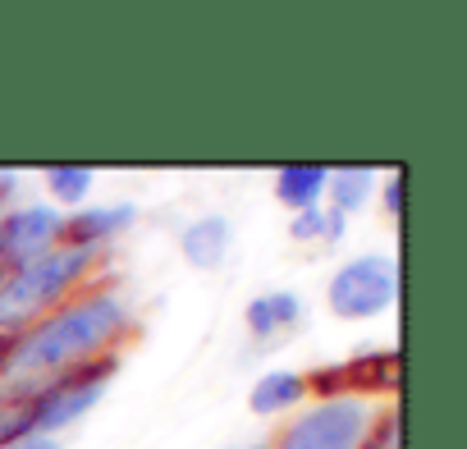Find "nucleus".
Returning a JSON list of instances; mask_svg holds the SVG:
<instances>
[{
	"instance_id": "obj_11",
	"label": "nucleus",
	"mask_w": 467,
	"mask_h": 449,
	"mask_svg": "<svg viewBox=\"0 0 467 449\" xmlns=\"http://www.w3.org/2000/svg\"><path fill=\"white\" fill-rule=\"evenodd\" d=\"M303 394H307V381H303L298 371H271V376L257 381V390H253V408H257V412L294 408Z\"/></svg>"
},
{
	"instance_id": "obj_9",
	"label": "nucleus",
	"mask_w": 467,
	"mask_h": 449,
	"mask_svg": "<svg viewBox=\"0 0 467 449\" xmlns=\"http://www.w3.org/2000/svg\"><path fill=\"white\" fill-rule=\"evenodd\" d=\"M229 248V224L224 220H197L192 230L183 235V253L192 266H215Z\"/></svg>"
},
{
	"instance_id": "obj_18",
	"label": "nucleus",
	"mask_w": 467,
	"mask_h": 449,
	"mask_svg": "<svg viewBox=\"0 0 467 449\" xmlns=\"http://www.w3.org/2000/svg\"><path fill=\"white\" fill-rule=\"evenodd\" d=\"M385 197H389V206H394V211H399V206H403V174H399V179H394V188H389V193H385Z\"/></svg>"
},
{
	"instance_id": "obj_5",
	"label": "nucleus",
	"mask_w": 467,
	"mask_h": 449,
	"mask_svg": "<svg viewBox=\"0 0 467 449\" xmlns=\"http://www.w3.org/2000/svg\"><path fill=\"white\" fill-rule=\"evenodd\" d=\"M110 371H115V358H106L101 367H83L78 376H69V381H60V385H51V390H42L37 417H33V435L60 431V426H69L74 417H83V408H92V403L101 399Z\"/></svg>"
},
{
	"instance_id": "obj_4",
	"label": "nucleus",
	"mask_w": 467,
	"mask_h": 449,
	"mask_svg": "<svg viewBox=\"0 0 467 449\" xmlns=\"http://www.w3.org/2000/svg\"><path fill=\"white\" fill-rule=\"evenodd\" d=\"M367 435V408L358 399H330L312 408L294 431L285 435V449H362Z\"/></svg>"
},
{
	"instance_id": "obj_10",
	"label": "nucleus",
	"mask_w": 467,
	"mask_h": 449,
	"mask_svg": "<svg viewBox=\"0 0 467 449\" xmlns=\"http://www.w3.org/2000/svg\"><path fill=\"white\" fill-rule=\"evenodd\" d=\"M275 183H280V197H285L289 206L312 211V202L321 197V188L330 183V174H326L321 165H285Z\"/></svg>"
},
{
	"instance_id": "obj_6",
	"label": "nucleus",
	"mask_w": 467,
	"mask_h": 449,
	"mask_svg": "<svg viewBox=\"0 0 467 449\" xmlns=\"http://www.w3.org/2000/svg\"><path fill=\"white\" fill-rule=\"evenodd\" d=\"M56 235H60V215L51 206H28V211L5 215L0 220V266L5 262L24 266V262L42 257Z\"/></svg>"
},
{
	"instance_id": "obj_7",
	"label": "nucleus",
	"mask_w": 467,
	"mask_h": 449,
	"mask_svg": "<svg viewBox=\"0 0 467 449\" xmlns=\"http://www.w3.org/2000/svg\"><path fill=\"white\" fill-rule=\"evenodd\" d=\"M129 220H133V206H101V211H83V215H74V220H65V224H60V235H56V239H65L69 248H92L97 239L115 235L119 224H129Z\"/></svg>"
},
{
	"instance_id": "obj_13",
	"label": "nucleus",
	"mask_w": 467,
	"mask_h": 449,
	"mask_svg": "<svg viewBox=\"0 0 467 449\" xmlns=\"http://www.w3.org/2000/svg\"><path fill=\"white\" fill-rule=\"evenodd\" d=\"M47 183H51L56 197L78 202V197L92 188V170H88V165H56V170H47Z\"/></svg>"
},
{
	"instance_id": "obj_19",
	"label": "nucleus",
	"mask_w": 467,
	"mask_h": 449,
	"mask_svg": "<svg viewBox=\"0 0 467 449\" xmlns=\"http://www.w3.org/2000/svg\"><path fill=\"white\" fill-rule=\"evenodd\" d=\"M0 276H5V266H0Z\"/></svg>"
},
{
	"instance_id": "obj_3",
	"label": "nucleus",
	"mask_w": 467,
	"mask_h": 449,
	"mask_svg": "<svg viewBox=\"0 0 467 449\" xmlns=\"http://www.w3.org/2000/svg\"><path fill=\"white\" fill-rule=\"evenodd\" d=\"M394 266L385 257H362V262H348L335 280H330V308L348 321H362V317H376L394 303Z\"/></svg>"
},
{
	"instance_id": "obj_15",
	"label": "nucleus",
	"mask_w": 467,
	"mask_h": 449,
	"mask_svg": "<svg viewBox=\"0 0 467 449\" xmlns=\"http://www.w3.org/2000/svg\"><path fill=\"white\" fill-rule=\"evenodd\" d=\"M321 224H326V220H321L317 211H303L298 224H294V239H312V235H321Z\"/></svg>"
},
{
	"instance_id": "obj_16",
	"label": "nucleus",
	"mask_w": 467,
	"mask_h": 449,
	"mask_svg": "<svg viewBox=\"0 0 467 449\" xmlns=\"http://www.w3.org/2000/svg\"><path fill=\"white\" fill-rule=\"evenodd\" d=\"M10 449H60L51 435H24V440H15Z\"/></svg>"
},
{
	"instance_id": "obj_8",
	"label": "nucleus",
	"mask_w": 467,
	"mask_h": 449,
	"mask_svg": "<svg viewBox=\"0 0 467 449\" xmlns=\"http://www.w3.org/2000/svg\"><path fill=\"white\" fill-rule=\"evenodd\" d=\"M37 399L42 390H5L0 394V449H10L15 440L33 435V417H37Z\"/></svg>"
},
{
	"instance_id": "obj_17",
	"label": "nucleus",
	"mask_w": 467,
	"mask_h": 449,
	"mask_svg": "<svg viewBox=\"0 0 467 449\" xmlns=\"http://www.w3.org/2000/svg\"><path fill=\"white\" fill-rule=\"evenodd\" d=\"M15 344H19V335H0V376L10 371V353H15Z\"/></svg>"
},
{
	"instance_id": "obj_12",
	"label": "nucleus",
	"mask_w": 467,
	"mask_h": 449,
	"mask_svg": "<svg viewBox=\"0 0 467 449\" xmlns=\"http://www.w3.org/2000/svg\"><path fill=\"white\" fill-rule=\"evenodd\" d=\"M294 317H298V298L294 294H266V298H257L248 308V326L257 335H271L275 326H289Z\"/></svg>"
},
{
	"instance_id": "obj_2",
	"label": "nucleus",
	"mask_w": 467,
	"mask_h": 449,
	"mask_svg": "<svg viewBox=\"0 0 467 449\" xmlns=\"http://www.w3.org/2000/svg\"><path fill=\"white\" fill-rule=\"evenodd\" d=\"M92 262V248H65V253H42L10 276H0V330H15L28 317H37L47 303H56Z\"/></svg>"
},
{
	"instance_id": "obj_1",
	"label": "nucleus",
	"mask_w": 467,
	"mask_h": 449,
	"mask_svg": "<svg viewBox=\"0 0 467 449\" xmlns=\"http://www.w3.org/2000/svg\"><path fill=\"white\" fill-rule=\"evenodd\" d=\"M124 326V303L115 294H97L78 308H65L60 317L42 321L37 330L19 335L15 353H10V371L19 376H37V371H56L78 362L83 353L101 349L115 330Z\"/></svg>"
},
{
	"instance_id": "obj_14",
	"label": "nucleus",
	"mask_w": 467,
	"mask_h": 449,
	"mask_svg": "<svg viewBox=\"0 0 467 449\" xmlns=\"http://www.w3.org/2000/svg\"><path fill=\"white\" fill-rule=\"evenodd\" d=\"M330 183H335V202H339V211H353V206H362V202H367L371 170H367V165H362V170H339Z\"/></svg>"
}]
</instances>
